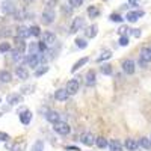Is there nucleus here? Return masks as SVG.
I'll list each match as a JSON object with an SVG mask.
<instances>
[{"label":"nucleus","mask_w":151,"mask_h":151,"mask_svg":"<svg viewBox=\"0 0 151 151\" xmlns=\"http://www.w3.org/2000/svg\"><path fill=\"white\" fill-rule=\"evenodd\" d=\"M24 64H27L30 68H38L40 65L45 64V56L42 53H38V55H27Z\"/></svg>","instance_id":"1"},{"label":"nucleus","mask_w":151,"mask_h":151,"mask_svg":"<svg viewBox=\"0 0 151 151\" xmlns=\"http://www.w3.org/2000/svg\"><path fill=\"white\" fill-rule=\"evenodd\" d=\"M55 18H56V12L52 8H45L44 12L41 14V21L44 24H47V26H48V24H53L55 23Z\"/></svg>","instance_id":"2"},{"label":"nucleus","mask_w":151,"mask_h":151,"mask_svg":"<svg viewBox=\"0 0 151 151\" xmlns=\"http://www.w3.org/2000/svg\"><path fill=\"white\" fill-rule=\"evenodd\" d=\"M0 11H2L5 15H12L17 11V8H15V3L12 2V0H3V2L0 3Z\"/></svg>","instance_id":"3"},{"label":"nucleus","mask_w":151,"mask_h":151,"mask_svg":"<svg viewBox=\"0 0 151 151\" xmlns=\"http://www.w3.org/2000/svg\"><path fill=\"white\" fill-rule=\"evenodd\" d=\"M53 130H55L58 134H60V136H67V134H70L71 127H70L65 121H59V122L53 124Z\"/></svg>","instance_id":"4"},{"label":"nucleus","mask_w":151,"mask_h":151,"mask_svg":"<svg viewBox=\"0 0 151 151\" xmlns=\"http://www.w3.org/2000/svg\"><path fill=\"white\" fill-rule=\"evenodd\" d=\"M56 35L53 33V32H50V30H47V32H44L42 35H41V42H44L47 47H52V45H55L56 44Z\"/></svg>","instance_id":"5"},{"label":"nucleus","mask_w":151,"mask_h":151,"mask_svg":"<svg viewBox=\"0 0 151 151\" xmlns=\"http://www.w3.org/2000/svg\"><path fill=\"white\" fill-rule=\"evenodd\" d=\"M18 113H20V122L23 125H27L32 121V112L29 109H20Z\"/></svg>","instance_id":"6"},{"label":"nucleus","mask_w":151,"mask_h":151,"mask_svg":"<svg viewBox=\"0 0 151 151\" xmlns=\"http://www.w3.org/2000/svg\"><path fill=\"white\" fill-rule=\"evenodd\" d=\"M79 88H80V83H79V80H76V79H73V80H70L68 83H67V92L70 94V95H74V94H77V91H79Z\"/></svg>","instance_id":"7"},{"label":"nucleus","mask_w":151,"mask_h":151,"mask_svg":"<svg viewBox=\"0 0 151 151\" xmlns=\"http://www.w3.org/2000/svg\"><path fill=\"white\" fill-rule=\"evenodd\" d=\"M85 26V18L82 17H76L71 23V33H76V32H79L82 27Z\"/></svg>","instance_id":"8"},{"label":"nucleus","mask_w":151,"mask_h":151,"mask_svg":"<svg viewBox=\"0 0 151 151\" xmlns=\"http://www.w3.org/2000/svg\"><path fill=\"white\" fill-rule=\"evenodd\" d=\"M45 119L48 122H52V124H56V122H59L62 119V116H60V113L56 112V110H48L45 113Z\"/></svg>","instance_id":"9"},{"label":"nucleus","mask_w":151,"mask_h":151,"mask_svg":"<svg viewBox=\"0 0 151 151\" xmlns=\"http://www.w3.org/2000/svg\"><path fill=\"white\" fill-rule=\"evenodd\" d=\"M134 70H136V67H134V62L132 59H127V60L122 62V71L125 74L132 76V74H134Z\"/></svg>","instance_id":"10"},{"label":"nucleus","mask_w":151,"mask_h":151,"mask_svg":"<svg viewBox=\"0 0 151 151\" xmlns=\"http://www.w3.org/2000/svg\"><path fill=\"white\" fill-rule=\"evenodd\" d=\"M80 141H82V144H83V145L91 147V145H94V144H95V136H94L92 133H83V134H82V137H80Z\"/></svg>","instance_id":"11"},{"label":"nucleus","mask_w":151,"mask_h":151,"mask_svg":"<svg viewBox=\"0 0 151 151\" xmlns=\"http://www.w3.org/2000/svg\"><path fill=\"white\" fill-rule=\"evenodd\" d=\"M15 35H17V38H20V40L26 41V38L30 36V30H29V27H26V26H18Z\"/></svg>","instance_id":"12"},{"label":"nucleus","mask_w":151,"mask_h":151,"mask_svg":"<svg viewBox=\"0 0 151 151\" xmlns=\"http://www.w3.org/2000/svg\"><path fill=\"white\" fill-rule=\"evenodd\" d=\"M141 17H144V11H130V12H127V15H125V18H127L130 23L137 21Z\"/></svg>","instance_id":"13"},{"label":"nucleus","mask_w":151,"mask_h":151,"mask_svg":"<svg viewBox=\"0 0 151 151\" xmlns=\"http://www.w3.org/2000/svg\"><path fill=\"white\" fill-rule=\"evenodd\" d=\"M6 101L11 104V106H17L20 103H23V97L20 94H9L6 97Z\"/></svg>","instance_id":"14"},{"label":"nucleus","mask_w":151,"mask_h":151,"mask_svg":"<svg viewBox=\"0 0 151 151\" xmlns=\"http://www.w3.org/2000/svg\"><path fill=\"white\" fill-rule=\"evenodd\" d=\"M141 60L145 62V64H148V62H151V48L150 47H144L141 50V55H139Z\"/></svg>","instance_id":"15"},{"label":"nucleus","mask_w":151,"mask_h":151,"mask_svg":"<svg viewBox=\"0 0 151 151\" xmlns=\"http://www.w3.org/2000/svg\"><path fill=\"white\" fill-rule=\"evenodd\" d=\"M15 74L18 76V79H21V80H27L29 79V71H27V68L26 67H17V70H15Z\"/></svg>","instance_id":"16"},{"label":"nucleus","mask_w":151,"mask_h":151,"mask_svg":"<svg viewBox=\"0 0 151 151\" xmlns=\"http://www.w3.org/2000/svg\"><path fill=\"white\" fill-rule=\"evenodd\" d=\"M68 97H70V94L67 92L65 88H64V89H58V91L55 92V98L58 100V101H67Z\"/></svg>","instance_id":"17"},{"label":"nucleus","mask_w":151,"mask_h":151,"mask_svg":"<svg viewBox=\"0 0 151 151\" xmlns=\"http://www.w3.org/2000/svg\"><path fill=\"white\" fill-rule=\"evenodd\" d=\"M97 33H98V26H97V24H91V26H88L86 30H85L86 38H95Z\"/></svg>","instance_id":"18"},{"label":"nucleus","mask_w":151,"mask_h":151,"mask_svg":"<svg viewBox=\"0 0 151 151\" xmlns=\"http://www.w3.org/2000/svg\"><path fill=\"white\" fill-rule=\"evenodd\" d=\"M85 83H86V86H94L95 85V71H88V74H86V79H85Z\"/></svg>","instance_id":"19"},{"label":"nucleus","mask_w":151,"mask_h":151,"mask_svg":"<svg viewBox=\"0 0 151 151\" xmlns=\"http://www.w3.org/2000/svg\"><path fill=\"white\" fill-rule=\"evenodd\" d=\"M125 148H127L129 151H136L137 148H139V144H137V141L132 139V137H129L127 141H125Z\"/></svg>","instance_id":"20"},{"label":"nucleus","mask_w":151,"mask_h":151,"mask_svg":"<svg viewBox=\"0 0 151 151\" xmlns=\"http://www.w3.org/2000/svg\"><path fill=\"white\" fill-rule=\"evenodd\" d=\"M107 148H109L110 151H122V145H121V142L116 141V139L110 141V142L107 144Z\"/></svg>","instance_id":"21"},{"label":"nucleus","mask_w":151,"mask_h":151,"mask_svg":"<svg viewBox=\"0 0 151 151\" xmlns=\"http://www.w3.org/2000/svg\"><path fill=\"white\" fill-rule=\"evenodd\" d=\"M88 60H89V58H82V59H79L76 64L73 65V68H71V73H74V71H77V70H80L83 65H86L88 64Z\"/></svg>","instance_id":"22"},{"label":"nucleus","mask_w":151,"mask_h":151,"mask_svg":"<svg viewBox=\"0 0 151 151\" xmlns=\"http://www.w3.org/2000/svg\"><path fill=\"white\" fill-rule=\"evenodd\" d=\"M15 52L18 53H26V42H24V40H20V38H17V45H15Z\"/></svg>","instance_id":"23"},{"label":"nucleus","mask_w":151,"mask_h":151,"mask_svg":"<svg viewBox=\"0 0 151 151\" xmlns=\"http://www.w3.org/2000/svg\"><path fill=\"white\" fill-rule=\"evenodd\" d=\"M11 80H12V74L9 71H6V70L0 71V82L2 83H9Z\"/></svg>","instance_id":"24"},{"label":"nucleus","mask_w":151,"mask_h":151,"mask_svg":"<svg viewBox=\"0 0 151 151\" xmlns=\"http://www.w3.org/2000/svg\"><path fill=\"white\" fill-rule=\"evenodd\" d=\"M27 50H29V55H38V53H41L40 52V42H30L29 47H27Z\"/></svg>","instance_id":"25"},{"label":"nucleus","mask_w":151,"mask_h":151,"mask_svg":"<svg viewBox=\"0 0 151 151\" xmlns=\"http://www.w3.org/2000/svg\"><path fill=\"white\" fill-rule=\"evenodd\" d=\"M137 144H139V147H142L144 150H151V139H148V137H141Z\"/></svg>","instance_id":"26"},{"label":"nucleus","mask_w":151,"mask_h":151,"mask_svg":"<svg viewBox=\"0 0 151 151\" xmlns=\"http://www.w3.org/2000/svg\"><path fill=\"white\" fill-rule=\"evenodd\" d=\"M107 139L106 137H103V136H100V137H95V145L98 147V148H107Z\"/></svg>","instance_id":"27"},{"label":"nucleus","mask_w":151,"mask_h":151,"mask_svg":"<svg viewBox=\"0 0 151 151\" xmlns=\"http://www.w3.org/2000/svg\"><path fill=\"white\" fill-rule=\"evenodd\" d=\"M47 71H48V67H47L45 64H42V65H40V67L36 68L35 76H36V77H41V76H42V74H45Z\"/></svg>","instance_id":"28"},{"label":"nucleus","mask_w":151,"mask_h":151,"mask_svg":"<svg viewBox=\"0 0 151 151\" xmlns=\"http://www.w3.org/2000/svg\"><path fill=\"white\" fill-rule=\"evenodd\" d=\"M98 14H100V11H98L97 6H89L88 8V15H89V18H95V17H98Z\"/></svg>","instance_id":"29"},{"label":"nucleus","mask_w":151,"mask_h":151,"mask_svg":"<svg viewBox=\"0 0 151 151\" xmlns=\"http://www.w3.org/2000/svg\"><path fill=\"white\" fill-rule=\"evenodd\" d=\"M110 58H112V53L109 52V50H106V52H103L101 55L97 58V62H103V60H107V59H110Z\"/></svg>","instance_id":"30"},{"label":"nucleus","mask_w":151,"mask_h":151,"mask_svg":"<svg viewBox=\"0 0 151 151\" xmlns=\"http://www.w3.org/2000/svg\"><path fill=\"white\" fill-rule=\"evenodd\" d=\"M12 50V47H11V44L9 42H0V53H8V52H11Z\"/></svg>","instance_id":"31"},{"label":"nucleus","mask_w":151,"mask_h":151,"mask_svg":"<svg viewBox=\"0 0 151 151\" xmlns=\"http://www.w3.org/2000/svg\"><path fill=\"white\" fill-rule=\"evenodd\" d=\"M29 30H30V35L35 36V38H38V36L41 35V29H40V26H32V27H29Z\"/></svg>","instance_id":"32"},{"label":"nucleus","mask_w":151,"mask_h":151,"mask_svg":"<svg viewBox=\"0 0 151 151\" xmlns=\"http://www.w3.org/2000/svg\"><path fill=\"white\" fill-rule=\"evenodd\" d=\"M32 151H44V142L42 141H36L32 147Z\"/></svg>","instance_id":"33"},{"label":"nucleus","mask_w":151,"mask_h":151,"mask_svg":"<svg viewBox=\"0 0 151 151\" xmlns=\"http://www.w3.org/2000/svg\"><path fill=\"white\" fill-rule=\"evenodd\" d=\"M76 45H77L79 48H86L88 47V42H86L85 38H77V40H76Z\"/></svg>","instance_id":"34"},{"label":"nucleus","mask_w":151,"mask_h":151,"mask_svg":"<svg viewBox=\"0 0 151 151\" xmlns=\"http://www.w3.org/2000/svg\"><path fill=\"white\" fill-rule=\"evenodd\" d=\"M100 70H101V73H103L104 76H110V74H112V67H110L109 64H104Z\"/></svg>","instance_id":"35"},{"label":"nucleus","mask_w":151,"mask_h":151,"mask_svg":"<svg viewBox=\"0 0 151 151\" xmlns=\"http://www.w3.org/2000/svg\"><path fill=\"white\" fill-rule=\"evenodd\" d=\"M12 15H14L15 20H24V18H26V14H24V11H15Z\"/></svg>","instance_id":"36"},{"label":"nucleus","mask_w":151,"mask_h":151,"mask_svg":"<svg viewBox=\"0 0 151 151\" xmlns=\"http://www.w3.org/2000/svg\"><path fill=\"white\" fill-rule=\"evenodd\" d=\"M109 18H110V21H115V23H121V21L124 20L119 14H110V17H109Z\"/></svg>","instance_id":"37"},{"label":"nucleus","mask_w":151,"mask_h":151,"mask_svg":"<svg viewBox=\"0 0 151 151\" xmlns=\"http://www.w3.org/2000/svg\"><path fill=\"white\" fill-rule=\"evenodd\" d=\"M83 3V0H70V6L74 9V8H80Z\"/></svg>","instance_id":"38"},{"label":"nucleus","mask_w":151,"mask_h":151,"mask_svg":"<svg viewBox=\"0 0 151 151\" xmlns=\"http://www.w3.org/2000/svg\"><path fill=\"white\" fill-rule=\"evenodd\" d=\"M42 3H44L45 8H52L53 9V6H56V0H42Z\"/></svg>","instance_id":"39"},{"label":"nucleus","mask_w":151,"mask_h":151,"mask_svg":"<svg viewBox=\"0 0 151 151\" xmlns=\"http://www.w3.org/2000/svg\"><path fill=\"white\" fill-rule=\"evenodd\" d=\"M11 139V136L8 134V133H5V132H0V142H8Z\"/></svg>","instance_id":"40"},{"label":"nucleus","mask_w":151,"mask_h":151,"mask_svg":"<svg viewBox=\"0 0 151 151\" xmlns=\"http://www.w3.org/2000/svg\"><path fill=\"white\" fill-rule=\"evenodd\" d=\"M129 30H130V29H129L127 26H121V27L118 29V33H119L121 36H125V33H127Z\"/></svg>","instance_id":"41"},{"label":"nucleus","mask_w":151,"mask_h":151,"mask_svg":"<svg viewBox=\"0 0 151 151\" xmlns=\"http://www.w3.org/2000/svg\"><path fill=\"white\" fill-rule=\"evenodd\" d=\"M9 30H11L9 27L2 29V30H0V36H11V35H12V32H9Z\"/></svg>","instance_id":"42"},{"label":"nucleus","mask_w":151,"mask_h":151,"mask_svg":"<svg viewBox=\"0 0 151 151\" xmlns=\"http://www.w3.org/2000/svg\"><path fill=\"white\" fill-rule=\"evenodd\" d=\"M119 45H122V47L129 45V38H127V36H121V38H119Z\"/></svg>","instance_id":"43"},{"label":"nucleus","mask_w":151,"mask_h":151,"mask_svg":"<svg viewBox=\"0 0 151 151\" xmlns=\"http://www.w3.org/2000/svg\"><path fill=\"white\" fill-rule=\"evenodd\" d=\"M132 30V35L134 36V38H139L141 36V30L139 29H130Z\"/></svg>","instance_id":"44"},{"label":"nucleus","mask_w":151,"mask_h":151,"mask_svg":"<svg viewBox=\"0 0 151 151\" xmlns=\"http://www.w3.org/2000/svg\"><path fill=\"white\" fill-rule=\"evenodd\" d=\"M62 9H64V12H65V14H70L73 8H71L70 5H64V6H62Z\"/></svg>","instance_id":"45"},{"label":"nucleus","mask_w":151,"mask_h":151,"mask_svg":"<svg viewBox=\"0 0 151 151\" xmlns=\"http://www.w3.org/2000/svg\"><path fill=\"white\" fill-rule=\"evenodd\" d=\"M67 150H68V151H80L77 147H67Z\"/></svg>","instance_id":"46"},{"label":"nucleus","mask_w":151,"mask_h":151,"mask_svg":"<svg viewBox=\"0 0 151 151\" xmlns=\"http://www.w3.org/2000/svg\"><path fill=\"white\" fill-rule=\"evenodd\" d=\"M130 6H137V0H129Z\"/></svg>","instance_id":"47"},{"label":"nucleus","mask_w":151,"mask_h":151,"mask_svg":"<svg viewBox=\"0 0 151 151\" xmlns=\"http://www.w3.org/2000/svg\"><path fill=\"white\" fill-rule=\"evenodd\" d=\"M24 3H32V2H35V0H23Z\"/></svg>","instance_id":"48"}]
</instances>
